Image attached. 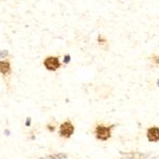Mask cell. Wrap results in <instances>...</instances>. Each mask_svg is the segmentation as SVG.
<instances>
[{"label": "cell", "mask_w": 159, "mask_h": 159, "mask_svg": "<svg viewBox=\"0 0 159 159\" xmlns=\"http://www.w3.org/2000/svg\"><path fill=\"white\" fill-rule=\"evenodd\" d=\"M113 126L98 125L95 128V137L101 141H107L111 137V130Z\"/></svg>", "instance_id": "6da1fadb"}, {"label": "cell", "mask_w": 159, "mask_h": 159, "mask_svg": "<svg viewBox=\"0 0 159 159\" xmlns=\"http://www.w3.org/2000/svg\"><path fill=\"white\" fill-rule=\"evenodd\" d=\"M119 159H159L158 156L150 153H143L140 152H123Z\"/></svg>", "instance_id": "7a4b0ae2"}, {"label": "cell", "mask_w": 159, "mask_h": 159, "mask_svg": "<svg viewBox=\"0 0 159 159\" xmlns=\"http://www.w3.org/2000/svg\"><path fill=\"white\" fill-rule=\"evenodd\" d=\"M74 131H75V128L70 121H65L60 126L59 133L63 138H70Z\"/></svg>", "instance_id": "3957f363"}, {"label": "cell", "mask_w": 159, "mask_h": 159, "mask_svg": "<svg viewBox=\"0 0 159 159\" xmlns=\"http://www.w3.org/2000/svg\"><path fill=\"white\" fill-rule=\"evenodd\" d=\"M43 64L45 68L49 71H56L61 67V62L59 61V58H57V57H47L44 60Z\"/></svg>", "instance_id": "277c9868"}, {"label": "cell", "mask_w": 159, "mask_h": 159, "mask_svg": "<svg viewBox=\"0 0 159 159\" xmlns=\"http://www.w3.org/2000/svg\"><path fill=\"white\" fill-rule=\"evenodd\" d=\"M147 138L150 142H158L159 141V128L152 127L147 129Z\"/></svg>", "instance_id": "5b68a950"}, {"label": "cell", "mask_w": 159, "mask_h": 159, "mask_svg": "<svg viewBox=\"0 0 159 159\" xmlns=\"http://www.w3.org/2000/svg\"><path fill=\"white\" fill-rule=\"evenodd\" d=\"M11 71V66L8 61H0V72L4 75L9 74Z\"/></svg>", "instance_id": "8992f818"}, {"label": "cell", "mask_w": 159, "mask_h": 159, "mask_svg": "<svg viewBox=\"0 0 159 159\" xmlns=\"http://www.w3.org/2000/svg\"><path fill=\"white\" fill-rule=\"evenodd\" d=\"M150 59H151L152 62L154 65H156V66L159 67V55H153V56L151 57Z\"/></svg>", "instance_id": "52a82bcc"}, {"label": "cell", "mask_w": 159, "mask_h": 159, "mask_svg": "<svg viewBox=\"0 0 159 159\" xmlns=\"http://www.w3.org/2000/svg\"><path fill=\"white\" fill-rule=\"evenodd\" d=\"M69 59H70V57H69V56L65 57V58H64V62H68V61H69Z\"/></svg>", "instance_id": "ba28073f"}, {"label": "cell", "mask_w": 159, "mask_h": 159, "mask_svg": "<svg viewBox=\"0 0 159 159\" xmlns=\"http://www.w3.org/2000/svg\"><path fill=\"white\" fill-rule=\"evenodd\" d=\"M157 84H158V85H159V81H158V83H157Z\"/></svg>", "instance_id": "9c48e42d"}]
</instances>
